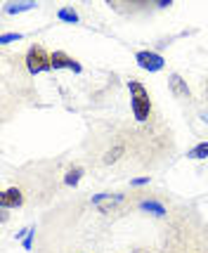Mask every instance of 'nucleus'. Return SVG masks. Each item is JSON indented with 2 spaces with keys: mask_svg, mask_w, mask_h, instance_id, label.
Instances as JSON below:
<instances>
[{
  "mask_svg": "<svg viewBox=\"0 0 208 253\" xmlns=\"http://www.w3.org/2000/svg\"><path fill=\"white\" fill-rule=\"evenodd\" d=\"M38 2H5L2 5V14H19V12H29V10H36Z\"/></svg>",
  "mask_w": 208,
  "mask_h": 253,
  "instance_id": "nucleus-11",
  "label": "nucleus"
},
{
  "mask_svg": "<svg viewBox=\"0 0 208 253\" xmlns=\"http://www.w3.org/2000/svg\"><path fill=\"white\" fill-rule=\"evenodd\" d=\"M135 62H137L140 69L149 71V74L161 71V69L166 66L164 55H161V52H154V50H140V52H135Z\"/></svg>",
  "mask_w": 208,
  "mask_h": 253,
  "instance_id": "nucleus-8",
  "label": "nucleus"
},
{
  "mask_svg": "<svg viewBox=\"0 0 208 253\" xmlns=\"http://www.w3.org/2000/svg\"><path fill=\"white\" fill-rule=\"evenodd\" d=\"M125 253H208V220L197 206L177 199L170 215L156 222V242Z\"/></svg>",
  "mask_w": 208,
  "mask_h": 253,
  "instance_id": "nucleus-3",
  "label": "nucleus"
},
{
  "mask_svg": "<svg viewBox=\"0 0 208 253\" xmlns=\"http://www.w3.org/2000/svg\"><path fill=\"white\" fill-rule=\"evenodd\" d=\"M66 159H41L17 168L12 175H5L0 189V211L45 209L55 204L62 189V170Z\"/></svg>",
  "mask_w": 208,
  "mask_h": 253,
  "instance_id": "nucleus-2",
  "label": "nucleus"
},
{
  "mask_svg": "<svg viewBox=\"0 0 208 253\" xmlns=\"http://www.w3.org/2000/svg\"><path fill=\"white\" fill-rule=\"evenodd\" d=\"M199 99H201V104L208 107V74L199 81Z\"/></svg>",
  "mask_w": 208,
  "mask_h": 253,
  "instance_id": "nucleus-13",
  "label": "nucleus"
},
{
  "mask_svg": "<svg viewBox=\"0 0 208 253\" xmlns=\"http://www.w3.org/2000/svg\"><path fill=\"white\" fill-rule=\"evenodd\" d=\"M187 159H208V140L194 144L192 149H187Z\"/></svg>",
  "mask_w": 208,
  "mask_h": 253,
  "instance_id": "nucleus-12",
  "label": "nucleus"
},
{
  "mask_svg": "<svg viewBox=\"0 0 208 253\" xmlns=\"http://www.w3.org/2000/svg\"><path fill=\"white\" fill-rule=\"evenodd\" d=\"M24 66H26L29 76L52 71V52H47L43 43H31L29 50L24 52Z\"/></svg>",
  "mask_w": 208,
  "mask_h": 253,
  "instance_id": "nucleus-5",
  "label": "nucleus"
},
{
  "mask_svg": "<svg viewBox=\"0 0 208 253\" xmlns=\"http://www.w3.org/2000/svg\"><path fill=\"white\" fill-rule=\"evenodd\" d=\"M57 19L64 24H81V14L74 5H64V7H59L57 10Z\"/></svg>",
  "mask_w": 208,
  "mask_h": 253,
  "instance_id": "nucleus-10",
  "label": "nucleus"
},
{
  "mask_svg": "<svg viewBox=\"0 0 208 253\" xmlns=\"http://www.w3.org/2000/svg\"><path fill=\"white\" fill-rule=\"evenodd\" d=\"M85 173H88V166L83 164V161L66 159L64 170H62V189H64V194L69 189H76L78 185H81V180L85 177Z\"/></svg>",
  "mask_w": 208,
  "mask_h": 253,
  "instance_id": "nucleus-6",
  "label": "nucleus"
},
{
  "mask_svg": "<svg viewBox=\"0 0 208 253\" xmlns=\"http://www.w3.org/2000/svg\"><path fill=\"white\" fill-rule=\"evenodd\" d=\"M52 69H55V71H59V69H74V71H81V64H78L69 52H64V50H55V52H52Z\"/></svg>",
  "mask_w": 208,
  "mask_h": 253,
  "instance_id": "nucleus-9",
  "label": "nucleus"
},
{
  "mask_svg": "<svg viewBox=\"0 0 208 253\" xmlns=\"http://www.w3.org/2000/svg\"><path fill=\"white\" fill-rule=\"evenodd\" d=\"M130 90V121L125 123V130L132 147V168L154 170L175 154V137L170 126L161 116V109L154 102L152 90L137 78L128 81Z\"/></svg>",
  "mask_w": 208,
  "mask_h": 253,
  "instance_id": "nucleus-1",
  "label": "nucleus"
},
{
  "mask_svg": "<svg viewBox=\"0 0 208 253\" xmlns=\"http://www.w3.org/2000/svg\"><path fill=\"white\" fill-rule=\"evenodd\" d=\"M107 5L121 17L140 19V17H149L154 12L168 10L173 2L170 0H109Z\"/></svg>",
  "mask_w": 208,
  "mask_h": 253,
  "instance_id": "nucleus-4",
  "label": "nucleus"
},
{
  "mask_svg": "<svg viewBox=\"0 0 208 253\" xmlns=\"http://www.w3.org/2000/svg\"><path fill=\"white\" fill-rule=\"evenodd\" d=\"M168 90H170V95L175 97V102H180L185 109L197 104V99L192 97V90L187 85V81L180 76V74H170V76H168Z\"/></svg>",
  "mask_w": 208,
  "mask_h": 253,
  "instance_id": "nucleus-7",
  "label": "nucleus"
}]
</instances>
